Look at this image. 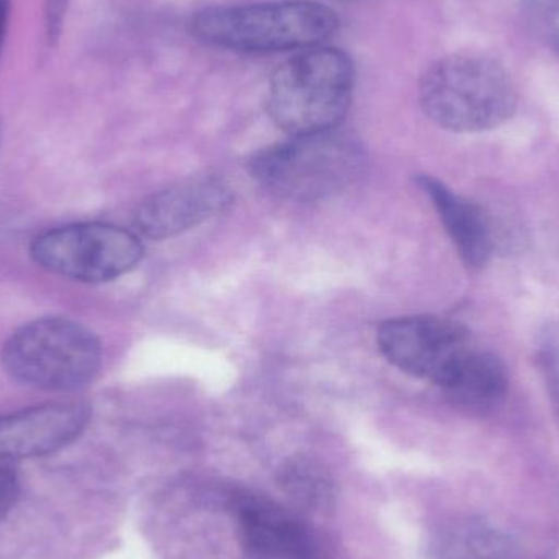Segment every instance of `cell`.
Wrapping results in <instances>:
<instances>
[{
  "mask_svg": "<svg viewBox=\"0 0 559 559\" xmlns=\"http://www.w3.org/2000/svg\"><path fill=\"white\" fill-rule=\"evenodd\" d=\"M193 35L206 45L239 52L302 51L335 35L334 10L311 0L213 7L193 16Z\"/></svg>",
  "mask_w": 559,
  "mask_h": 559,
  "instance_id": "1",
  "label": "cell"
},
{
  "mask_svg": "<svg viewBox=\"0 0 559 559\" xmlns=\"http://www.w3.org/2000/svg\"><path fill=\"white\" fill-rule=\"evenodd\" d=\"M424 114L453 133H481L511 120L518 94L508 72L481 56L452 55L433 62L419 84Z\"/></svg>",
  "mask_w": 559,
  "mask_h": 559,
  "instance_id": "2",
  "label": "cell"
},
{
  "mask_svg": "<svg viewBox=\"0 0 559 559\" xmlns=\"http://www.w3.org/2000/svg\"><path fill=\"white\" fill-rule=\"evenodd\" d=\"M354 62L341 49H302L272 74L267 107L292 136L337 130L354 94Z\"/></svg>",
  "mask_w": 559,
  "mask_h": 559,
  "instance_id": "3",
  "label": "cell"
},
{
  "mask_svg": "<svg viewBox=\"0 0 559 559\" xmlns=\"http://www.w3.org/2000/svg\"><path fill=\"white\" fill-rule=\"evenodd\" d=\"M365 156L357 141L337 130L292 136L267 147L249 163L251 176L272 195L289 202L334 199L364 173Z\"/></svg>",
  "mask_w": 559,
  "mask_h": 559,
  "instance_id": "4",
  "label": "cell"
},
{
  "mask_svg": "<svg viewBox=\"0 0 559 559\" xmlns=\"http://www.w3.org/2000/svg\"><path fill=\"white\" fill-rule=\"evenodd\" d=\"M2 364L13 380L45 391H78L97 377L102 347L91 329L68 318L22 325L3 345Z\"/></svg>",
  "mask_w": 559,
  "mask_h": 559,
  "instance_id": "5",
  "label": "cell"
},
{
  "mask_svg": "<svg viewBox=\"0 0 559 559\" xmlns=\"http://www.w3.org/2000/svg\"><path fill=\"white\" fill-rule=\"evenodd\" d=\"M33 261L75 282H110L133 271L144 249L134 233L107 223L61 226L32 242Z\"/></svg>",
  "mask_w": 559,
  "mask_h": 559,
  "instance_id": "6",
  "label": "cell"
},
{
  "mask_svg": "<svg viewBox=\"0 0 559 559\" xmlns=\"http://www.w3.org/2000/svg\"><path fill=\"white\" fill-rule=\"evenodd\" d=\"M381 355L404 373L445 388L473 350L465 328L439 316H409L378 329Z\"/></svg>",
  "mask_w": 559,
  "mask_h": 559,
  "instance_id": "7",
  "label": "cell"
},
{
  "mask_svg": "<svg viewBox=\"0 0 559 559\" xmlns=\"http://www.w3.org/2000/svg\"><path fill=\"white\" fill-rule=\"evenodd\" d=\"M231 190L216 177H193L147 197L134 213L144 238L169 239L203 225L228 209Z\"/></svg>",
  "mask_w": 559,
  "mask_h": 559,
  "instance_id": "8",
  "label": "cell"
},
{
  "mask_svg": "<svg viewBox=\"0 0 559 559\" xmlns=\"http://www.w3.org/2000/svg\"><path fill=\"white\" fill-rule=\"evenodd\" d=\"M91 414L82 401H61L0 416V459H35L59 452L84 433Z\"/></svg>",
  "mask_w": 559,
  "mask_h": 559,
  "instance_id": "9",
  "label": "cell"
},
{
  "mask_svg": "<svg viewBox=\"0 0 559 559\" xmlns=\"http://www.w3.org/2000/svg\"><path fill=\"white\" fill-rule=\"evenodd\" d=\"M236 514L242 547L251 559H318L309 528L275 502L241 496Z\"/></svg>",
  "mask_w": 559,
  "mask_h": 559,
  "instance_id": "10",
  "label": "cell"
},
{
  "mask_svg": "<svg viewBox=\"0 0 559 559\" xmlns=\"http://www.w3.org/2000/svg\"><path fill=\"white\" fill-rule=\"evenodd\" d=\"M417 182L432 202L462 261L473 269L488 264L492 252V233L485 212L436 177L419 176Z\"/></svg>",
  "mask_w": 559,
  "mask_h": 559,
  "instance_id": "11",
  "label": "cell"
},
{
  "mask_svg": "<svg viewBox=\"0 0 559 559\" xmlns=\"http://www.w3.org/2000/svg\"><path fill=\"white\" fill-rule=\"evenodd\" d=\"M508 386L504 364L496 355L473 347L443 391L456 406L483 413L504 400Z\"/></svg>",
  "mask_w": 559,
  "mask_h": 559,
  "instance_id": "12",
  "label": "cell"
},
{
  "mask_svg": "<svg viewBox=\"0 0 559 559\" xmlns=\"http://www.w3.org/2000/svg\"><path fill=\"white\" fill-rule=\"evenodd\" d=\"M432 559H521L518 542L479 519L453 522L437 537Z\"/></svg>",
  "mask_w": 559,
  "mask_h": 559,
  "instance_id": "13",
  "label": "cell"
},
{
  "mask_svg": "<svg viewBox=\"0 0 559 559\" xmlns=\"http://www.w3.org/2000/svg\"><path fill=\"white\" fill-rule=\"evenodd\" d=\"M283 488L302 504L321 508L332 498V479L308 459L292 460L280 476Z\"/></svg>",
  "mask_w": 559,
  "mask_h": 559,
  "instance_id": "14",
  "label": "cell"
},
{
  "mask_svg": "<svg viewBox=\"0 0 559 559\" xmlns=\"http://www.w3.org/2000/svg\"><path fill=\"white\" fill-rule=\"evenodd\" d=\"M527 13L535 29L559 49V0H528Z\"/></svg>",
  "mask_w": 559,
  "mask_h": 559,
  "instance_id": "15",
  "label": "cell"
},
{
  "mask_svg": "<svg viewBox=\"0 0 559 559\" xmlns=\"http://www.w3.org/2000/svg\"><path fill=\"white\" fill-rule=\"evenodd\" d=\"M69 0H45V26L49 43L58 41L68 13Z\"/></svg>",
  "mask_w": 559,
  "mask_h": 559,
  "instance_id": "16",
  "label": "cell"
},
{
  "mask_svg": "<svg viewBox=\"0 0 559 559\" xmlns=\"http://www.w3.org/2000/svg\"><path fill=\"white\" fill-rule=\"evenodd\" d=\"M19 496V479L15 473L0 466V521L9 514Z\"/></svg>",
  "mask_w": 559,
  "mask_h": 559,
  "instance_id": "17",
  "label": "cell"
},
{
  "mask_svg": "<svg viewBox=\"0 0 559 559\" xmlns=\"http://www.w3.org/2000/svg\"><path fill=\"white\" fill-rule=\"evenodd\" d=\"M10 0H0V56L5 45L7 32H9Z\"/></svg>",
  "mask_w": 559,
  "mask_h": 559,
  "instance_id": "18",
  "label": "cell"
},
{
  "mask_svg": "<svg viewBox=\"0 0 559 559\" xmlns=\"http://www.w3.org/2000/svg\"><path fill=\"white\" fill-rule=\"evenodd\" d=\"M0 141H2V124H0Z\"/></svg>",
  "mask_w": 559,
  "mask_h": 559,
  "instance_id": "19",
  "label": "cell"
}]
</instances>
